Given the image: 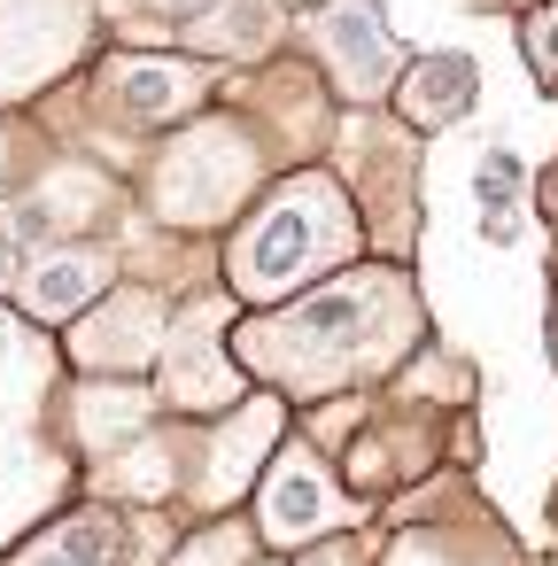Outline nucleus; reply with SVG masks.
I'll return each mask as SVG.
<instances>
[{"mask_svg":"<svg viewBox=\"0 0 558 566\" xmlns=\"http://www.w3.org/2000/svg\"><path fill=\"white\" fill-rule=\"evenodd\" d=\"M419 342H427V303L411 264L396 256H357L272 311H241L225 334L241 380L272 388L287 411L380 388Z\"/></svg>","mask_w":558,"mask_h":566,"instance_id":"nucleus-1","label":"nucleus"},{"mask_svg":"<svg viewBox=\"0 0 558 566\" xmlns=\"http://www.w3.org/2000/svg\"><path fill=\"white\" fill-rule=\"evenodd\" d=\"M357 256H365V226H357L341 179L326 164H295V171H272L256 187V202L225 226L218 287L241 311H272V303L303 295L310 280L357 264Z\"/></svg>","mask_w":558,"mask_h":566,"instance_id":"nucleus-2","label":"nucleus"},{"mask_svg":"<svg viewBox=\"0 0 558 566\" xmlns=\"http://www.w3.org/2000/svg\"><path fill=\"white\" fill-rule=\"evenodd\" d=\"M63 396H71V365L55 334L0 303V558L78 496Z\"/></svg>","mask_w":558,"mask_h":566,"instance_id":"nucleus-3","label":"nucleus"},{"mask_svg":"<svg viewBox=\"0 0 558 566\" xmlns=\"http://www.w3.org/2000/svg\"><path fill=\"white\" fill-rule=\"evenodd\" d=\"M264 179H272L264 140H256L233 109L202 102L194 117H179L171 133H156V148H148V164H140V218H148L156 233L210 241V233H225V226L256 202Z\"/></svg>","mask_w":558,"mask_h":566,"instance_id":"nucleus-4","label":"nucleus"},{"mask_svg":"<svg viewBox=\"0 0 558 566\" xmlns=\"http://www.w3.org/2000/svg\"><path fill=\"white\" fill-rule=\"evenodd\" d=\"M326 148H334L326 171L341 179V195L365 226V249L403 264L419 241V133L396 125L388 109H341Z\"/></svg>","mask_w":558,"mask_h":566,"instance_id":"nucleus-5","label":"nucleus"},{"mask_svg":"<svg viewBox=\"0 0 558 566\" xmlns=\"http://www.w3.org/2000/svg\"><path fill=\"white\" fill-rule=\"evenodd\" d=\"M388 543L372 551L380 566H535L519 551V535L465 489V473H427L411 489H396L388 504Z\"/></svg>","mask_w":558,"mask_h":566,"instance_id":"nucleus-6","label":"nucleus"},{"mask_svg":"<svg viewBox=\"0 0 558 566\" xmlns=\"http://www.w3.org/2000/svg\"><path fill=\"white\" fill-rule=\"evenodd\" d=\"M295 427V411L272 388H249L241 403L210 411V419H179V520H210V512H241L264 458L280 450V434Z\"/></svg>","mask_w":558,"mask_h":566,"instance_id":"nucleus-7","label":"nucleus"},{"mask_svg":"<svg viewBox=\"0 0 558 566\" xmlns=\"http://www.w3.org/2000/svg\"><path fill=\"white\" fill-rule=\"evenodd\" d=\"M218 94V71L179 48H109L78 71V117L125 140H156Z\"/></svg>","mask_w":558,"mask_h":566,"instance_id":"nucleus-8","label":"nucleus"},{"mask_svg":"<svg viewBox=\"0 0 558 566\" xmlns=\"http://www.w3.org/2000/svg\"><path fill=\"white\" fill-rule=\"evenodd\" d=\"M233 318H241V303L218 280H194L171 303L164 342H156V365H148V388H156V411L164 419H210V411H225V403L249 396V380H241V365L225 349Z\"/></svg>","mask_w":558,"mask_h":566,"instance_id":"nucleus-9","label":"nucleus"},{"mask_svg":"<svg viewBox=\"0 0 558 566\" xmlns=\"http://www.w3.org/2000/svg\"><path fill=\"white\" fill-rule=\"evenodd\" d=\"M241 512H249L256 543H264V551H280V558H295V551H303V543H318V535L372 527V504L341 489L334 458H326L303 427H287V434H280V450L264 458V473H256V489H249V504H241Z\"/></svg>","mask_w":558,"mask_h":566,"instance_id":"nucleus-10","label":"nucleus"},{"mask_svg":"<svg viewBox=\"0 0 558 566\" xmlns=\"http://www.w3.org/2000/svg\"><path fill=\"white\" fill-rule=\"evenodd\" d=\"M218 109H233L256 140H264V156H272V171H295V164H318L326 156V140H334V94H326V78L310 71V63H295V55H264V63H249V71H218V94H210Z\"/></svg>","mask_w":558,"mask_h":566,"instance_id":"nucleus-11","label":"nucleus"},{"mask_svg":"<svg viewBox=\"0 0 558 566\" xmlns=\"http://www.w3.org/2000/svg\"><path fill=\"white\" fill-rule=\"evenodd\" d=\"M102 55L94 0H0V109H40Z\"/></svg>","mask_w":558,"mask_h":566,"instance_id":"nucleus-12","label":"nucleus"},{"mask_svg":"<svg viewBox=\"0 0 558 566\" xmlns=\"http://www.w3.org/2000/svg\"><path fill=\"white\" fill-rule=\"evenodd\" d=\"M287 40L310 48V71L326 78L334 109H380L396 71H403V48L372 0H310Z\"/></svg>","mask_w":558,"mask_h":566,"instance_id":"nucleus-13","label":"nucleus"},{"mask_svg":"<svg viewBox=\"0 0 558 566\" xmlns=\"http://www.w3.org/2000/svg\"><path fill=\"white\" fill-rule=\"evenodd\" d=\"M171 318V287L156 280H109L71 326H55V349L78 380H148L156 342Z\"/></svg>","mask_w":558,"mask_h":566,"instance_id":"nucleus-14","label":"nucleus"},{"mask_svg":"<svg viewBox=\"0 0 558 566\" xmlns=\"http://www.w3.org/2000/svg\"><path fill=\"white\" fill-rule=\"evenodd\" d=\"M117 264H125V249L102 241V233H48V241L24 249V264L9 280V311H24L32 326L55 334L117 280Z\"/></svg>","mask_w":558,"mask_h":566,"instance_id":"nucleus-15","label":"nucleus"},{"mask_svg":"<svg viewBox=\"0 0 558 566\" xmlns=\"http://www.w3.org/2000/svg\"><path fill=\"white\" fill-rule=\"evenodd\" d=\"M287 32H295V9H287V0H210V9H194L171 40H179V55H194V63L249 71V63L280 55Z\"/></svg>","mask_w":558,"mask_h":566,"instance_id":"nucleus-16","label":"nucleus"},{"mask_svg":"<svg viewBox=\"0 0 558 566\" xmlns=\"http://www.w3.org/2000/svg\"><path fill=\"white\" fill-rule=\"evenodd\" d=\"M473 102H481V63L465 48H434V55H403V71H396V86H388L380 109L427 140V133L473 117Z\"/></svg>","mask_w":558,"mask_h":566,"instance_id":"nucleus-17","label":"nucleus"},{"mask_svg":"<svg viewBox=\"0 0 558 566\" xmlns=\"http://www.w3.org/2000/svg\"><path fill=\"white\" fill-rule=\"evenodd\" d=\"M148 419H164L148 380H78V373H71L63 427H71V450H78V465H94V458L125 450V442L148 427Z\"/></svg>","mask_w":558,"mask_h":566,"instance_id":"nucleus-18","label":"nucleus"},{"mask_svg":"<svg viewBox=\"0 0 558 566\" xmlns=\"http://www.w3.org/2000/svg\"><path fill=\"white\" fill-rule=\"evenodd\" d=\"M249 558H256V527H249V512L187 520L179 543L164 551V566H249Z\"/></svg>","mask_w":558,"mask_h":566,"instance_id":"nucleus-19","label":"nucleus"},{"mask_svg":"<svg viewBox=\"0 0 558 566\" xmlns=\"http://www.w3.org/2000/svg\"><path fill=\"white\" fill-rule=\"evenodd\" d=\"M519 195H527V171L512 148H481V171H473V202H481V241H512L519 233Z\"/></svg>","mask_w":558,"mask_h":566,"instance_id":"nucleus-20","label":"nucleus"},{"mask_svg":"<svg viewBox=\"0 0 558 566\" xmlns=\"http://www.w3.org/2000/svg\"><path fill=\"white\" fill-rule=\"evenodd\" d=\"M94 9H102V32L117 24L125 40L140 32V40H171L194 9H210V0H94Z\"/></svg>","mask_w":558,"mask_h":566,"instance_id":"nucleus-21","label":"nucleus"},{"mask_svg":"<svg viewBox=\"0 0 558 566\" xmlns=\"http://www.w3.org/2000/svg\"><path fill=\"white\" fill-rule=\"evenodd\" d=\"M519 48H527V71H535L543 86H558V0H527Z\"/></svg>","mask_w":558,"mask_h":566,"instance_id":"nucleus-22","label":"nucleus"},{"mask_svg":"<svg viewBox=\"0 0 558 566\" xmlns=\"http://www.w3.org/2000/svg\"><path fill=\"white\" fill-rule=\"evenodd\" d=\"M249 566H287V558H280V551H256V558H249Z\"/></svg>","mask_w":558,"mask_h":566,"instance_id":"nucleus-23","label":"nucleus"},{"mask_svg":"<svg viewBox=\"0 0 558 566\" xmlns=\"http://www.w3.org/2000/svg\"><path fill=\"white\" fill-rule=\"evenodd\" d=\"M550 357H558V295H550Z\"/></svg>","mask_w":558,"mask_h":566,"instance_id":"nucleus-24","label":"nucleus"},{"mask_svg":"<svg viewBox=\"0 0 558 566\" xmlns=\"http://www.w3.org/2000/svg\"><path fill=\"white\" fill-rule=\"evenodd\" d=\"M287 9H310V0H287Z\"/></svg>","mask_w":558,"mask_h":566,"instance_id":"nucleus-25","label":"nucleus"},{"mask_svg":"<svg viewBox=\"0 0 558 566\" xmlns=\"http://www.w3.org/2000/svg\"><path fill=\"white\" fill-rule=\"evenodd\" d=\"M550 520H558V504H550Z\"/></svg>","mask_w":558,"mask_h":566,"instance_id":"nucleus-26","label":"nucleus"},{"mask_svg":"<svg viewBox=\"0 0 558 566\" xmlns=\"http://www.w3.org/2000/svg\"><path fill=\"white\" fill-rule=\"evenodd\" d=\"M550 94H558V86H550Z\"/></svg>","mask_w":558,"mask_h":566,"instance_id":"nucleus-27","label":"nucleus"}]
</instances>
